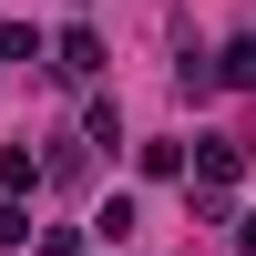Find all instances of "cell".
<instances>
[{"mask_svg": "<svg viewBox=\"0 0 256 256\" xmlns=\"http://www.w3.org/2000/svg\"><path fill=\"white\" fill-rule=\"evenodd\" d=\"M62 72L92 82V72H102V41H92V31H62Z\"/></svg>", "mask_w": 256, "mask_h": 256, "instance_id": "1", "label": "cell"}, {"mask_svg": "<svg viewBox=\"0 0 256 256\" xmlns=\"http://www.w3.org/2000/svg\"><path fill=\"white\" fill-rule=\"evenodd\" d=\"M226 82H256V41H236V52H226Z\"/></svg>", "mask_w": 256, "mask_h": 256, "instance_id": "2", "label": "cell"}, {"mask_svg": "<svg viewBox=\"0 0 256 256\" xmlns=\"http://www.w3.org/2000/svg\"><path fill=\"white\" fill-rule=\"evenodd\" d=\"M246 256H256V216H246Z\"/></svg>", "mask_w": 256, "mask_h": 256, "instance_id": "3", "label": "cell"}]
</instances>
